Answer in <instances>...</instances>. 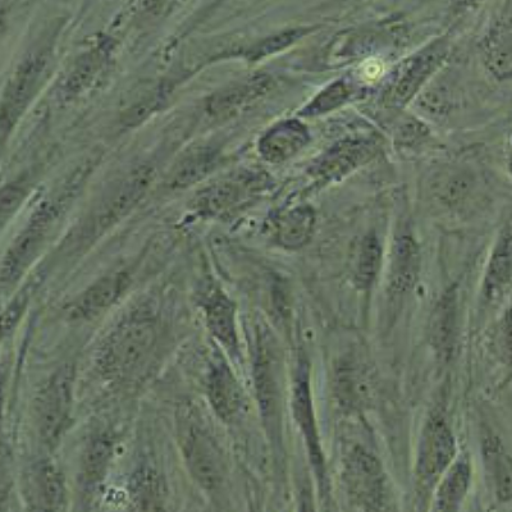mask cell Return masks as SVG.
<instances>
[{"label":"cell","mask_w":512,"mask_h":512,"mask_svg":"<svg viewBox=\"0 0 512 512\" xmlns=\"http://www.w3.org/2000/svg\"><path fill=\"white\" fill-rule=\"evenodd\" d=\"M208 397L210 405L223 422H232L239 416L244 397L239 382L223 361L210 369Z\"/></svg>","instance_id":"13"},{"label":"cell","mask_w":512,"mask_h":512,"mask_svg":"<svg viewBox=\"0 0 512 512\" xmlns=\"http://www.w3.org/2000/svg\"><path fill=\"white\" fill-rule=\"evenodd\" d=\"M457 2L463 3V4H470V3L477 2V0H457Z\"/></svg>","instance_id":"35"},{"label":"cell","mask_w":512,"mask_h":512,"mask_svg":"<svg viewBox=\"0 0 512 512\" xmlns=\"http://www.w3.org/2000/svg\"><path fill=\"white\" fill-rule=\"evenodd\" d=\"M345 482L352 498L365 510H381L386 504L382 465L364 448L355 447L346 460Z\"/></svg>","instance_id":"5"},{"label":"cell","mask_w":512,"mask_h":512,"mask_svg":"<svg viewBox=\"0 0 512 512\" xmlns=\"http://www.w3.org/2000/svg\"><path fill=\"white\" fill-rule=\"evenodd\" d=\"M31 500L38 510H61L66 505L67 491L63 474L53 464L35 469L30 482Z\"/></svg>","instance_id":"17"},{"label":"cell","mask_w":512,"mask_h":512,"mask_svg":"<svg viewBox=\"0 0 512 512\" xmlns=\"http://www.w3.org/2000/svg\"><path fill=\"white\" fill-rule=\"evenodd\" d=\"M420 256L413 237L402 235L395 242L391 264V288L404 294L418 278Z\"/></svg>","instance_id":"18"},{"label":"cell","mask_w":512,"mask_h":512,"mask_svg":"<svg viewBox=\"0 0 512 512\" xmlns=\"http://www.w3.org/2000/svg\"><path fill=\"white\" fill-rule=\"evenodd\" d=\"M108 58L109 48L104 43L82 54L73 64L70 75L64 81L63 93L68 96H75L88 89L99 73L102 72Z\"/></svg>","instance_id":"20"},{"label":"cell","mask_w":512,"mask_h":512,"mask_svg":"<svg viewBox=\"0 0 512 512\" xmlns=\"http://www.w3.org/2000/svg\"><path fill=\"white\" fill-rule=\"evenodd\" d=\"M157 319L136 312L123 319L104 341L98 369L109 381L126 382L148 367L158 344Z\"/></svg>","instance_id":"1"},{"label":"cell","mask_w":512,"mask_h":512,"mask_svg":"<svg viewBox=\"0 0 512 512\" xmlns=\"http://www.w3.org/2000/svg\"><path fill=\"white\" fill-rule=\"evenodd\" d=\"M149 182L150 171L148 169H140L135 175L126 178L116 192H113L111 199L105 204L103 212L99 214L98 221H96L99 231L107 230L113 223L120 221L126 213L130 212L143 196Z\"/></svg>","instance_id":"16"},{"label":"cell","mask_w":512,"mask_h":512,"mask_svg":"<svg viewBox=\"0 0 512 512\" xmlns=\"http://www.w3.org/2000/svg\"><path fill=\"white\" fill-rule=\"evenodd\" d=\"M181 0H141V7L150 16L160 17L172 11Z\"/></svg>","instance_id":"33"},{"label":"cell","mask_w":512,"mask_h":512,"mask_svg":"<svg viewBox=\"0 0 512 512\" xmlns=\"http://www.w3.org/2000/svg\"><path fill=\"white\" fill-rule=\"evenodd\" d=\"M130 497L134 509H162L164 486L158 473L150 468L137 470L130 483Z\"/></svg>","instance_id":"23"},{"label":"cell","mask_w":512,"mask_h":512,"mask_svg":"<svg viewBox=\"0 0 512 512\" xmlns=\"http://www.w3.org/2000/svg\"><path fill=\"white\" fill-rule=\"evenodd\" d=\"M308 370L301 365L299 374H297L294 387V414L296 422L299 423L301 432L304 434L306 446H308L310 459L314 465L315 473L319 480L324 477V463L322 455V447H320L317 427L312 408V397H310Z\"/></svg>","instance_id":"12"},{"label":"cell","mask_w":512,"mask_h":512,"mask_svg":"<svg viewBox=\"0 0 512 512\" xmlns=\"http://www.w3.org/2000/svg\"><path fill=\"white\" fill-rule=\"evenodd\" d=\"M489 472L495 482L497 497L502 502L512 501V460L496 440H487L484 446Z\"/></svg>","instance_id":"25"},{"label":"cell","mask_w":512,"mask_h":512,"mask_svg":"<svg viewBox=\"0 0 512 512\" xmlns=\"http://www.w3.org/2000/svg\"><path fill=\"white\" fill-rule=\"evenodd\" d=\"M128 286L127 273H113L100 278L68 305L72 320H90L111 308Z\"/></svg>","instance_id":"10"},{"label":"cell","mask_w":512,"mask_h":512,"mask_svg":"<svg viewBox=\"0 0 512 512\" xmlns=\"http://www.w3.org/2000/svg\"><path fill=\"white\" fill-rule=\"evenodd\" d=\"M268 89L269 79L265 76H255L236 82L228 88L219 90L209 99V112L216 117L231 116L267 93Z\"/></svg>","instance_id":"15"},{"label":"cell","mask_w":512,"mask_h":512,"mask_svg":"<svg viewBox=\"0 0 512 512\" xmlns=\"http://www.w3.org/2000/svg\"><path fill=\"white\" fill-rule=\"evenodd\" d=\"M214 160H216V153H213L212 150H200V152L192 154L177 168L175 176H173V184L181 187L194 184L201 177L207 175Z\"/></svg>","instance_id":"29"},{"label":"cell","mask_w":512,"mask_h":512,"mask_svg":"<svg viewBox=\"0 0 512 512\" xmlns=\"http://www.w3.org/2000/svg\"><path fill=\"white\" fill-rule=\"evenodd\" d=\"M305 34L306 30L303 29L283 31L281 34L271 36V38L265 39L256 47L251 48L248 57L250 59H260L272 56V54L290 47L296 40L303 38Z\"/></svg>","instance_id":"31"},{"label":"cell","mask_w":512,"mask_h":512,"mask_svg":"<svg viewBox=\"0 0 512 512\" xmlns=\"http://www.w3.org/2000/svg\"><path fill=\"white\" fill-rule=\"evenodd\" d=\"M73 368L63 365L41 388L35 401L36 423L41 440L54 445L61 437L72 406Z\"/></svg>","instance_id":"3"},{"label":"cell","mask_w":512,"mask_h":512,"mask_svg":"<svg viewBox=\"0 0 512 512\" xmlns=\"http://www.w3.org/2000/svg\"><path fill=\"white\" fill-rule=\"evenodd\" d=\"M454 434L441 418H433L423 432L418 456V475L424 486H431L454 460Z\"/></svg>","instance_id":"7"},{"label":"cell","mask_w":512,"mask_h":512,"mask_svg":"<svg viewBox=\"0 0 512 512\" xmlns=\"http://www.w3.org/2000/svg\"><path fill=\"white\" fill-rule=\"evenodd\" d=\"M447 53V44L434 43L406 61L388 91L387 103L395 108L408 104L422 88L424 82L445 61Z\"/></svg>","instance_id":"6"},{"label":"cell","mask_w":512,"mask_h":512,"mask_svg":"<svg viewBox=\"0 0 512 512\" xmlns=\"http://www.w3.org/2000/svg\"><path fill=\"white\" fill-rule=\"evenodd\" d=\"M351 90L345 81H336L324 89L312 103L304 109L303 116H319L333 111L350 98Z\"/></svg>","instance_id":"30"},{"label":"cell","mask_w":512,"mask_h":512,"mask_svg":"<svg viewBox=\"0 0 512 512\" xmlns=\"http://www.w3.org/2000/svg\"><path fill=\"white\" fill-rule=\"evenodd\" d=\"M512 277V231L507 230L500 236L491 259H489L484 288L488 297H495L502 291Z\"/></svg>","instance_id":"22"},{"label":"cell","mask_w":512,"mask_h":512,"mask_svg":"<svg viewBox=\"0 0 512 512\" xmlns=\"http://www.w3.org/2000/svg\"><path fill=\"white\" fill-rule=\"evenodd\" d=\"M205 323L219 344L231 355H239V340L236 331V306L230 297L216 285H209L200 295Z\"/></svg>","instance_id":"9"},{"label":"cell","mask_w":512,"mask_h":512,"mask_svg":"<svg viewBox=\"0 0 512 512\" xmlns=\"http://www.w3.org/2000/svg\"><path fill=\"white\" fill-rule=\"evenodd\" d=\"M381 263L382 248L377 237L374 235L365 237L363 244H361L358 263H356V286L368 290L376 281Z\"/></svg>","instance_id":"27"},{"label":"cell","mask_w":512,"mask_h":512,"mask_svg":"<svg viewBox=\"0 0 512 512\" xmlns=\"http://www.w3.org/2000/svg\"><path fill=\"white\" fill-rule=\"evenodd\" d=\"M177 436L185 464L196 483L208 491L222 486L226 460L199 411L184 406L177 414Z\"/></svg>","instance_id":"2"},{"label":"cell","mask_w":512,"mask_h":512,"mask_svg":"<svg viewBox=\"0 0 512 512\" xmlns=\"http://www.w3.org/2000/svg\"><path fill=\"white\" fill-rule=\"evenodd\" d=\"M113 456V441L107 434H100L90 441L84 454V478L89 484L100 482L107 472Z\"/></svg>","instance_id":"26"},{"label":"cell","mask_w":512,"mask_h":512,"mask_svg":"<svg viewBox=\"0 0 512 512\" xmlns=\"http://www.w3.org/2000/svg\"><path fill=\"white\" fill-rule=\"evenodd\" d=\"M470 466L468 460H460L452 466L446 478L443 479L437 492L436 509L438 511H454L459 509L468 491Z\"/></svg>","instance_id":"24"},{"label":"cell","mask_w":512,"mask_h":512,"mask_svg":"<svg viewBox=\"0 0 512 512\" xmlns=\"http://www.w3.org/2000/svg\"><path fill=\"white\" fill-rule=\"evenodd\" d=\"M505 346L512 359V309L506 315L505 328H504Z\"/></svg>","instance_id":"34"},{"label":"cell","mask_w":512,"mask_h":512,"mask_svg":"<svg viewBox=\"0 0 512 512\" xmlns=\"http://www.w3.org/2000/svg\"><path fill=\"white\" fill-rule=\"evenodd\" d=\"M315 226L312 208L300 207L283 214L277 222L278 242L287 249H299L310 240Z\"/></svg>","instance_id":"21"},{"label":"cell","mask_w":512,"mask_h":512,"mask_svg":"<svg viewBox=\"0 0 512 512\" xmlns=\"http://www.w3.org/2000/svg\"><path fill=\"white\" fill-rule=\"evenodd\" d=\"M27 296H18L13 303L8 306L3 313V335L6 336L8 332H11L16 327L18 319L21 318L22 312H24L26 306Z\"/></svg>","instance_id":"32"},{"label":"cell","mask_w":512,"mask_h":512,"mask_svg":"<svg viewBox=\"0 0 512 512\" xmlns=\"http://www.w3.org/2000/svg\"><path fill=\"white\" fill-rule=\"evenodd\" d=\"M241 200V187L226 181L210 187L199 199L200 209L204 213L219 216L236 207Z\"/></svg>","instance_id":"28"},{"label":"cell","mask_w":512,"mask_h":512,"mask_svg":"<svg viewBox=\"0 0 512 512\" xmlns=\"http://www.w3.org/2000/svg\"><path fill=\"white\" fill-rule=\"evenodd\" d=\"M310 136L303 123L288 120L278 123L262 137L259 152L272 163L285 162L309 143Z\"/></svg>","instance_id":"14"},{"label":"cell","mask_w":512,"mask_h":512,"mask_svg":"<svg viewBox=\"0 0 512 512\" xmlns=\"http://www.w3.org/2000/svg\"><path fill=\"white\" fill-rule=\"evenodd\" d=\"M484 64L498 80L512 79V26H498L482 45Z\"/></svg>","instance_id":"19"},{"label":"cell","mask_w":512,"mask_h":512,"mask_svg":"<svg viewBox=\"0 0 512 512\" xmlns=\"http://www.w3.org/2000/svg\"><path fill=\"white\" fill-rule=\"evenodd\" d=\"M377 154V146L368 140H347L333 146L315 167L320 182L338 180L355 168L363 166Z\"/></svg>","instance_id":"11"},{"label":"cell","mask_w":512,"mask_h":512,"mask_svg":"<svg viewBox=\"0 0 512 512\" xmlns=\"http://www.w3.org/2000/svg\"><path fill=\"white\" fill-rule=\"evenodd\" d=\"M48 53H34L26 58L24 63L18 68L15 76L9 82L8 89L3 98L2 107V130L3 136L11 130L17 118L30 103L32 96L38 88L45 68H47Z\"/></svg>","instance_id":"8"},{"label":"cell","mask_w":512,"mask_h":512,"mask_svg":"<svg viewBox=\"0 0 512 512\" xmlns=\"http://www.w3.org/2000/svg\"><path fill=\"white\" fill-rule=\"evenodd\" d=\"M59 214L56 203H44L31 217L24 231L18 235L11 248L4 256L2 264V285L4 288L16 285L24 276L27 268L38 256L41 246L52 230V226Z\"/></svg>","instance_id":"4"},{"label":"cell","mask_w":512,"mask_h":512,"mask_svg":"<svg viewBox=\"0 0 512 512\" xmlns=\"http://www.w3.org/2000/svg\"><path fill=\"white\" fill-rule=\"evenodd\" d=\"M509 167H510V172L512 173V157H511V160H510Z\"/></svg>","instance_id":"36"}]
</instances>
